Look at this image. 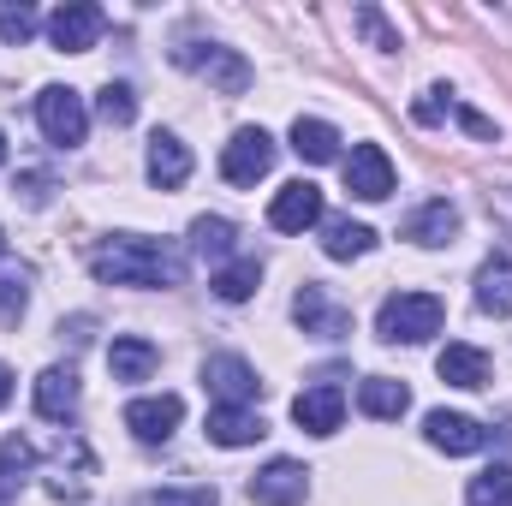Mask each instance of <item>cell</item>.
<instances>
[{
  "label": "cell",
  "instance_id": "484cf974",
  "mask_svg": "<svg viewBox=\"0 0 512 506\" xmlns=\"http://www.w3.org/2000/svg\"><path fill=\"white\" fill-rule=\"evenodd\" d=\"M30 471H36V447L24 435H6L0 441V501H12L30 483Z\"/></svg>",
  "mask_w": 512,
  "mask_h": 506
},
{
  "label": "cell",
  "instance_id": "7a4b0ae2",
  "mask_svg": "<svg viewBox=\"0 0 512 506\" xmlns=\"http://www.w3.org/2000/svg\"><path fill=\"white\" fill-rule=\"evenodd\" d=\"M441 322H447V310L435 292H393L376 310V334L387 346H423L429 334H441Z\"/></svg>",
  "mask_w": 512,
  "mask_h": 506
},
{
  "label": "cell",
  "instance_id": "836d02e7",
  "mask_svg": "<svg viewBox=\"0 0 512 506\" xmlns=\"http://www.w3.org/2000/svg\"><path fill=\"white\" fill-rule=\"evenodd\" d=\"M352 18H358V30H364V36H370V42H376L382 54H393V48H399V30L387 24V18H382V12H376V6H358Z\"/></svg>",
  "mask_w": 512,
  "mask_h": 506
},
{
  "label": "cell",
  "instance_id": "9c48e42d",
  "mask_svg": "<svg viewBox=\"0 0 512 506\" xmlns=\"http://www.w3.org/2000/svg\"><path fill=\"white\" fill-rule=\"evenodd\" d=\"M268 227H274V233H304V227H322V191H316L310 179L280 185V191H274V203H268Z\"/></svg>",
  "mask_w": 512,
  "mask_h": 506
},
{
  "label": "cell",
  "instance_id": "8fae6325",
  "mask_svg": "<svg viewBox=\"0 0 512 506\" xmlns=\"http://www.w3.org/2000/svg\"><path fill=\"white\" fill-rule=\"evenodd\" d=\"M304 495H310V471L292 465V459H268V465L251 477V501L256 506H298Z\"/></svg>",
  "mask_w": 512,
  "mask_h": 506
},
{
  "label": "cell",
  "instance_id": "5bb4252c",
  "mask_svg": "<svg viewBox=\"0 0 512 506\" xmlns=\"http://www.w3.org/2000/svg\"><path fill=\"white\" fill-rule=\"evenodd\" d=\"M423 435H429V447H441V453H483L489 447V429L477 423V417H465V411H429L423 417Z\"/></svg>",
  "mask_w": 512,
  "mask_h": 506
},
{
  "label": "cell",
  "instance_id": "30bf717a",
  "mask_svg": "<svg viewBox=\"0 0 512 506\" xmlns=\"http://www.w3.org/2000/svg\"><path fill=\"white\" fill-rule=\"evenodd\" d=\"M346 191L364 197V203L393 197V161H387L382 143H358V149L346 155Z\"/></svg>",
  "mask_w": 512,
  "mask_h": 506
},
{
  "label": "cell",
  "instance_id": "2e32d148",
  "mask_svg": "<svg viewBox=\"0 0 512 506\" xmlns=\"http://www.w3.org/2000/svg\"><path fill=\"white\" fill-rule=\"evenodd\" d=\"M405 239H411V245H423V251H441V245H453V239H459V209H453L447 197L423 203L417 215H405Z\"/></svg>",
  "mask_w": 512,
  "mask_h": 506
},
{
  "label": "cell",
  "instance_id": "d4e9b609",
  "mask_svg": "<svg viewBox=\"0 0 512 506\" xmlns=\"http://www.w3.org/2000/svg\"><path fill=\"white\" fill-rule=\"evenodd\" d=\"M233 245H239V227L227 215H197L191 221V251L203 256V262H227Z\"/></svg>",
  "mask_w": 512,
  "mask_h": 506
},
{
  "label": "cell",
  "instance_id": "ffe728a7",
  "mask_svg": "<svg viewBox=\"0 0 512 506\" xmlns=\"http://www.w3.org/2000/svg\"><path fill=\"white\" fill-rule=\"evenodd\" d=\"M435 370H441L447 387H489V370H495V364H489V352H477V346H459V340H453V346L435 358Z\"/></svg>",
  "mask_w": 512,
  "mask_h": 506
},
{
  "label": "cell",
  "instance_id": "83f0119b",
  "mask_svg": "<svg viewBox=\"0 0 512 506\" xmlns=\"http://www.w3.org/2000/svg\"><path fill=\"white\" fill-rule=\"evenodd\" d=\"M209 286H215V298H227V304H245V298H251L256 286H262V262H256V256H239V262H221Z\"/></svg>",
  "mask_w": 512,
  "mask_h": 506
},
{
  "label": "cell",
  "instance_id": "1f68e13d",
  "mask_svg": "<svg viewBox=\"0 0 512 506\" xmlns=\"http://www.w3.org/2000/svg\"><path fill=\"white\" fill-rule=\"evenodd\" d=\"M453 108H459V96H453L447 84H435V90H423V102H417L411 114H417V126H441Z\"/></svg>",
  "mask_w": 512,
  "mask_h": 506
},
{
  "label": "cell",
  "instance_id": "f35d334b",
  "mask_svg": "<svg viewBox=\"0 0 512 506\" xmlns=\"http://www.w3.org/2000/svg\"><path fill=\"white\" fill-rule=\"evenodd\" d=\"M0 256H6V233H0Z\"/></svg>",
  "mask_w": 512,
  "mask_h": 506
},
{
  "label": "cell",
  "instance_id": "e575fe53",
  "mask_svg": "<svg viewBox=\"0 0 512 506\" xmlns=\"http://www.w3.org/2000/svg\"><path fill=\"white\" fill-rule=\"evenodd\" d=\"M18 197H24L30 209H42V203L54 197V179H48V173H18Z\"/></svg>",
  "mask_w": 512,
  "mask_h": 506
},
{
  "label": "cell",
  "instance_id": "44dd1931",
  "mask_svg": "<svg viewBox=\"0 0 512 506\" xmlns=\"http://www.w3.org/2000/svg\"><path fill=\"white\" fill-rule=\"evenodd\" d=\"M477 310L483 316H512V256H489L477 268Z\"/></svg>",
  "mask_w": 512,
  "mask_h": 506
},
{
  "label": "cell",
  "instance_id": "7402d4cb",
  "mask_svg": "<svg viewBox=\"0 0 512 506\" xmlns=\"http://www.w3.org/2000/svg\"><path fill=\"white\" fill-rule=\"evenodd\" d=\"M155 364H161V352H155L149 340H137V334H120V340L108 346V370H114V381H149Z\"/></svg>",
  "mask_w": 512,
  "mask_h": 506
},
{
  "label": "cell",
  "instance_id": "5b68a950",
  "mask_svg": "<svg viewBox=\"0 0 512 506\" xmlns=\"http://www.w3.org/2000/svg\"><path fill=\"white\" fill-rule=\"evenodd\" d=\"M268 167H274V137L262 126L233 131V143L221 149V179L227 185H256V179H268Z\"/></svg>",
  "mask_w": 512,
  "mask_h": 506
},
{
  "label": "cell",
  "instance_id": "ac0fdd59",
  "mask_svg": "<svg viewBox=\"0 0 512 506\" xmlns=\"http://www.w3.org/2000/svg\"><path fill=\"white\" fill-rule=\"evenodd\" d=\"M268 435V423L256 417V405H215L209 411V441L215 447H251Z\"/></svg>",
  "mask_w": 512,
  "mask_h": 506
},
{
  "label": "cell",
  "instance_id": "277c9868",
  "mask_svg": "<svg viewBox=\"0 0 512 506\" xmlns=\"http://www.w3.org/2000/svg\"><path fill=\"white\" fill-rule=\"evenodd\" d=\"M36 126H42V137H48L54 149H78V143H84V131H90V108H84V96H78V90L48 84V90L36 96Z\"/></svg>",
  "mask_w": 512,
  "mask_h": 506
},
{
  "label": "cell",
  "instance_id": "f546056e",
  "mask_svg": "<svg viewBox=\"0 0 512 506\" xmlns=\"http://www.w3.org/2000/svg\"><path fill=\"white\" fill-rule=\"evenodd\" d=\"M36 30H42L36 6H24V0H0V42H6V48H24Z\"/></svg>",
  "mask_w": 512,
  "mask_h": 506
},
{
  "label": "cell",
  "instance_id": "52a82bcc",
  "mask_svg": "<svg viewBox=\"0 0 512 506\" xmlns=\"http://www.w3.org/2000/svg\"><path fill=\"white\" fill-rule=\"evenodd\" d=\"M203 387H209L215 405H256V393H262L256 370L239 358V352H215V358H203Z\"/></svg>",
  "mask_w": 512,
  "mask_h": 506
},
{
  "label": "cell",
  "instance_id": "74e56055",
  "mask_svg": "<svg viewBox=\"0 0 512 506\" xmlns=\"http://www.w3.org/2000/svg\"><path fill=\"white\" fill-rule=\"evenodd\" d=\"M0 161H6V137H0Z\"/></svg>",
  "mask_w": 512,
  "mask_h": 506
},
{
  "label": "cell",
  "instance_id": "e0dca14e",
  "mask_svg": "<svg viewBox=\"0 0 512 506\" xmlns=\"http://www.w3.org/2000/svg\"><path fill=\"white\" fill-rule=\"evenodd\" d=\"M36 411H42L48 423H66V417L78 411V370H72V364H48V370L36 376Z\"/></svg>",
  "mask_w": 512,
  "mask_h": 506
},
{
  "label": "cell",
  "instance_id": "f1b7e54d",
  "mask_svg": "<svg viewBox=\"0 0 512 506\" xmlns=\"http://www.w3.org/2000/svg\"><path fill=\"white\" fill-rule=\"evenodd\" d=\"M465 506H512V465H489L471 477L465 489Z\"/></svg>",
  "mask_w": 512,
  "mask_h": 506
},
{
  "label": "cell",
  "instance_id": "4fadbf2b",
  "mask_svg": "<svg viewBox=\"0 0 512 506\" xmlns=\"http://www.w3.org/2000/svg\"><path fill=\"white\" fill-rule=\"evenodd\" d=\"M340 417H346V387H334V381H316L292 399V423L310 429V435H334Z\"/></svg>",
  "mask_w": 512,
  "mask_h": 506
},
{
  "label": "cell",
  "instance_id": "d6a6232c",
  "mask_svg": "<svg viewBox=\"0 0 512 506\" xmlns=\"http://www.w3.org/2000/svg\"><path fill=\"white\" fill-rule=\"evenodd\" d=\"M221 495H215V483H191V489H155L149 495V506H215Z\"/></svg>",
  "mask_w": 512,
  "mask_h": 506
},
{
  "label": "cell",
  "instance_id": "ba28073f",
  "mask_svg": "<svg viewBox=\"0 0 512 506\" xmlns=\"http://www.w3.org/2000/svg\"><path fill=\"white\" fill-rule=\"evenodd\" d=\"M179 423H185V399H179V393H143V399L126 405V429L137 441H149V447L167 441Z\"/></svg>",
  "mask_w": 512,
  "mask_h": 506
},
{
  "label": "cell",
  "instance_id": "d6986e66",
  "mask_svg": "<svg viewBox=\"0 0 512 506\" xmlns=\"http://www.w3.org/2000/svg\"><path fill=\"white\" fill-rule=\"evenodd\" d=\"M358 411L364 417H376V423H399L405 411H411V387L393 376H370L358 381Z\"/></svg>",
  "mask_w": 512,
  "mask_h": 506
},
{
  "label": "cell",
  "instance_id": "6da1fadb",
  "mask_svg": "<svg viewBox=\"0 0 512 506\" xmlns=\"http://www.w3.org/2000/svg\"><path fill=\"white\" fill-rule=\"evenodd\" d=\"M90 274L102 286H185V251L173 239L114 233L90 251Z\"/></svg>",
  "mask_w": 512,
  "mask_h": 506
},
{
  "label": "cell",
  "instance_id": "4316f807",
  "mask_svg": "<svg viewBox=\"0 0 512 506\" xmlns=\"http://www.w3.org/2000/svg\"><path fill=\"white\" fill-rule=\"evenodd\" d=\"M30 268L24 262H6L0 256V328H18V316L30 310Z\"/></svg>",
  "mask_w": 512,
  "mask_h": 506
},
{
  "label": "cell",
  "instance_id": "8d00e7d4",
  "mask_svg": "<svg viewBox=\"0 0 512 506\" xmlns=\"http://www.w3.org/2000/svg\"><path fill=\"white\" fill-rule=\"evenodd\" d=\"M6 399H12V370L0 364V405H6Z\"/></svg>",
  "mask_w": 512,
  "mask_h": 506
},
{
  "label": "cell",
  "instance_id": "8992f818",
  "mask_svg": "<svg viewBox=\"0 0 512 506\" xmlns=\"http://www.w3.org/2000/svg\"><path fill=\"white\" fill-rule=\"evenodd\" d=\"M102 6H90V0H72V6H60V12H48V42L60 48V54H90L96 42H102Z\"/></svg>",
  "mask_w": 512,
  "mask_h": 506
},
{
  "label": "cell",
  "instance_id": "d590c367",
  "mask_svg": "<svg viewBox=\"0 0 512 506\" xmlns=\"http://www.w3.org/2000/svg\"><path fill=\"white\" fill-rule=\"evenodd\" d=\"M453 120H459V126L471 131V137H495V120H483V114H471V108H465V102H459V108H453Z\"/></svg>",
  "mask_w": 512,
  "mask_h": 506
},
{
  "label": "cell",
  "instance_id": "603a6c76",
  "mask_svg": "<svg viewBox=\"0 0 512 506\" xmlns=\"http://www.w3.org/2000/svg\"><path fill=\"white\" fill-rule=\"evenodd\" d=\"M292 155L298 161H310V167H322V161H334L340 155V131L328 126V120H292Z\"/></svg>",
  "mask_w": 512,
  "mask_h": 506
},
{
  "label": "cell",
  "instance_id": "9a60e30c",
  "mask_svg": "<svg viewBox=\"0 0 512 506\" xmlns=\"http://www.w3.org/2000/svg\"><path fill=\"white\" fill-rule=\"evenodd\" d=\"M143 173H149V185L179 191V185L191 179V149H185L173 131H155V137H149V155H143Z\"/></svg>",
  "mask_w": 512,
  "mask_h": 506
},
{
  "label": "cell",
  "instance_id": "ab89813d",
  "mask_svg": "<svg viewBox=\"0 0 512 506\" xmlns=\"http://www.w3.org/2000/svg\"><path fill=\"white\" fill-rule=\"evenodd\" d=\"M0 506H6V501H0Z\"/></svg>",
  "mask_w": 512,
  "mask_h": 506
},
{
  "label": "cell",
  "instance_id": "4dcf8cb0",
  "mask_svg": "<svg viewBox=\"0 0 512 506\" xmlns=\"http://www.w3.org/2000/svg\"><path fill=\"white\" fill-rule=\"evenodd\" d=\"M96 120H102V126H131V120H137V96H131V84H108V90L96 96Z\"/></svg>",
  "mask_w": 512,
  "mask_h": 506
},
{
  "label": "cell",
  "instance_id": "3957f363",
  "mask_svg": "<svg viewBox=\"0 0 512 506\" xmlns=\"http://www.w3.org/2000/svg\"><path fill=\"white\" fill-rule=\"evenodd\" d=\"M173 60H179L185 72L209 78L221 96H245V90H251V66H245L233 48H221V42H179V48H173Z\"/></svg>",
  "mask_w": 512,
  "mask_h": 506
},
{
  "label": "cell",
  "instance_id": "7c38bea8",
  "mask_svg": "<svg viewBox=\"0 0 512 506\" xmlns=\"http://www.w3.org/2000/svg\"><path fill=\"white\" fill-rule=\"evenodd\" d=\"M292 316H298V328L316 334V340H346V334H352V310H340L322 286H304V292L292 298Z\"/></svg>",
  "mask_w": 512,
  "mask_h": 506
},
{
  "label": "cell",
  "instance_id": "cb8c5ba5",
  "mask_svg": "<svg viewBox=\"0 0 512 506\" xmlns=\"http://www.w3.org/2000/svg\"><path fill=\"white\" fill-rule=\"evenodd\" d=\"M322 251L334 256V262H352V256H370V251H376V233H370L364 221L334 215V221H322Z\"/></svg>",
  "mask_w": 512,
  "mask_h": 506
}]
</instances>
